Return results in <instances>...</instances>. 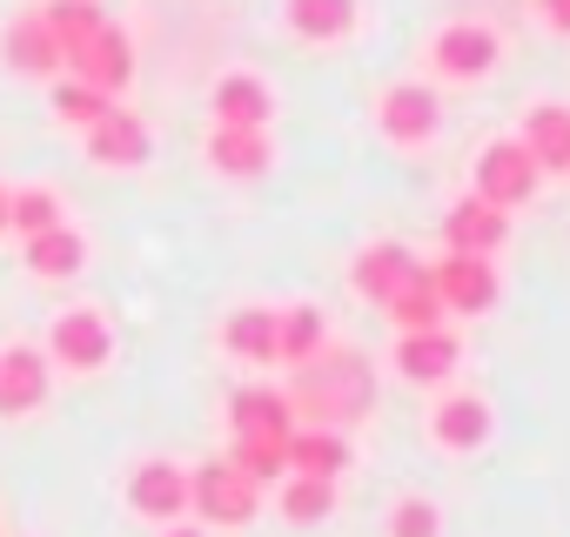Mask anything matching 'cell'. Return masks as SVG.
I'll return each mask as SVG.
<instances>
[{
    "label": "cell",
    "mask_w": 570,
    "mask_h": 537,
    "mask_svg": "<svg viewBox=\"0 0 570 537\" xmlns=\"http://www.w3.org/2000/svg\"><path fill=\"white\" fill-rule=\"evenodd\" d=\"M268 162H275L268 128H228V121L208 128V168H215V175H228V182H255V175H268Z\"/></svg>",
    "instance_id": "cell-16"
},
{
    "label": "cell",
    "mask_w": 570,
    "mask_h": 537,
    "mask_svg": "<svg viewBox=\"0 0 570 537\" xmlns=\"http://www.w3.org/2000/svg\"><path fill=\"white\" fill-rule=\"evenodd\" d=\"M383 316H390L403 336H410V330H443V303H436V290H430V262H423V276H416V283L383 310Z\"/></svg>",
    "instance_id": "cell-27"
},
{
    "label": "cell",
    "mask_w": 570,
    "mask_h": 537,
    "mask_svg": "<svg viewBox=\"0 0 570 537\" xmlns=\"http://www.w3.org/2000/svg\"><path fill=\"white\" fill-rule=\"evenodd\" d=\"M537 21L550 35H570V0H537Z\"/></svg>",
    "instance_id": "cell-32"
},
{
    "label": "cell",
    "mask_w": 570,
    "mask_h": 537,
    "mask_svg": "<svg viewBox=\"0 0 570 537\" xmlns=\"http://www.w3.org/2000/svg\"><path fill=\"white\" fill-rule=\"evenodd\" d=\"M188 510H195L202 524L242 530V524L262 510V484H255L242 463H228V457H208V463H195V470H188Z\"/></svg>",
    "instance_id": "cell-2"
},
{
    "label": "cell",
    "mask_w": 570,
    "mask_h": 537,
    "mask_svg": "<svg viewBox=\"0 0 570 537\" xmlns=\"http://www.w3.org/2000/svg\"><path fill=\"white\" fill-rule=\"evenodd\" d=\"M416 276H423V262H416V248H403V242H370V248L350 262V290H356L363 303H376V310H390Z\"/></svg>",
    "instance_id": "cell-9"
},
{
    "label": "cell",
    "mask_w": 570,
    "mask_h": 537,
    "mask_svg": "<svg viewBox=\"0 0 570 537\" xmlns=\"http://www.w3.org/2000/svg\"><path fill=\"white\" fill-rule=\"evenodd\" d=\"M0 55H8L14 75H35V81H55V75H61V41L41 28V14L8 21V35H0Z\"/></svg>",
    "instance_id": "cell-21"
},
{
    "label": "cell",
    "mask_w": 570,
    "mask_h": 537,
    "mask_svg": "<svg viewBox=\"0 0 570 537\" xmlns=\"http://www.w3.org/2000/svg\"><path fill=\"white\" fill-rule=\"evenodd\" d=\"M161 537H202L195 524H161Z\"/></svg>",
    "instance_id": "cell-33"
},
{
    "label": "cell",
    "mask_w": 570,
    "mask_h": 537,
    "mask_svg": "<svg viewBox=\"0 0 570 537\" xmlns=\"http://www.w3.org/2000/svg\"><path fill=\"white\" fill-rule=\"evenodd\" d=\"M350 457L356 450H350L343 430H316V423H296L289 430V477H330L336 484L350 470Z\"/></svg>",
    "instance_id": "cell-22"
},
{
    "label": "cell",
    "mask_w": 570,
    "mask_h": 537,
    "mask_svg": "<svg viewBox=\"0 0 570 537\" xmlns=\"http://www.w3.org/2000/svg\"><path fill=\"white\" fill-rule=\"evenodd\" d=\"M81 148H88V162H95V168H141L155 141H148V121H141L135 108L108 101V108H101V121H88V128H81Z\"/></svg>",
    "instance_id": "cell-10"
},
{
    "label": "cell",
    "mask_w": 570,
    "mask_h": 537,
    "mask_svg": "<svg viewBox=\"0 0 570 537\" xmlns=\"http://www.w3.org/2000/svg\"><path fill=\"white\" fill-rule=\"evenodd\" d=\"M21 255H28V268L41 283H68V276H81V262H88V242H81V228H41V235H28L21 242Z\"/></svg>",
    "instance_id": "cell-23"
},
{
    "label": "cell",
    "mask_w": 570,
    "mask_h": 537,
    "mask_svg": "<svg viewBox=\"0 0 570 537\" xmlns=\"http://www.w3.org/2000/svg\"><path fill=\"white\" fill-rule=\"evenodd\" d=\"M537 162H530V148L517 141V135H503V141H483V155H476V168H470V195H483L490 208H523L530 195H537Z\"/></svg>",
    "instance_id": "cell-5"
},
{
    "label": "cell",
    "mask_w": 570,
    "mask_h": 537,
    "mask_svg": "<svg viewBox=\"0 0 570 537\" xmlns=\"http://www.w3.org/2000/svg\"><path fill=\"white\" fill-rule=\"evenodd\" d=\"M330 343V323H323V310L316 303H296V310H275V363H309L316 350Z\"/></svg>",
    "instance_id": "cell-24"
},
{
    "label": "cell",
    "mask_w": 570,
    "mask_h": 537,
    "mask_svg": "<svg viewBox=\"0 0 570 537\" xmlns=\"http://www.w3.org/2000/svg\"><path fill=\"white\" fill-rule=\"evenodd\" d=\"M222 350H228L235 363H275V310H262V303L235 310V316L222 323Z\"/></svg>",
    "instance_id": "cell-25"
},
{
    "label": "cell",
    "mask_w": 570,
    "mask_h": 537,
    "mask_svg": "<svg viewBox=\"0 0 570 537\" xmlns=\"http://www.w3.org/2000/svg\"><path fill=\"white\" fill-rule=\"evenodd\" d=\"M336 510V484L330 477H289L282 484V517L289 524H323Z\"/></svg>",
    "instance_id": "cell-28"
},
{
    "label": "cell",
    "mask_w": 570,
    "mask_h": 537,
    "mask_svg": "<svg viewBox=\"0 0 570 537\" xmlns=\"http://www.w3.org/2000/svg\"><path fill=\"white\" fill-rule=\"evenodd\" d=\"M296 430V410H289V397H282V390H235L228 397V437H289Z\"/></svg>",
    "instance_id": "cell-20"
},
{
    "label": "cell",
    "mask_w": 570,
    "mask_h": 537,
    "mask_svg": "<svg viewBox=\"0 0 570 537\" xmlns=\"http://www.w3.org/2000/svg\"><path fill=\"white\" fill-rule=\"evenodd\" d=\"M390 537H443V510H436L430 497H396Z\"/></svg>",
    "instance_id": "cell-30"
},
{
    "label": "cell",
    "mask_w": 570,
    "mask_h": 537,
    "mask_svg": "<svg viewBox=\"0 0 570 537\" xmlns=\"http://www.w3.org/2000/svg\"><path fill=\"white\" fill-rule=\"evenodd\" d=\"M8 228H21V242L41 235V228H61V195H55V188H21V195H8Z\"/></svg>",
    "instance_id": "cell-29"
},
{
    "label": "cell",
    "mask_w": 570,
    "mask_h": 537,
    "mask_svg": "<svg viewBox=\"0 0 570 537\" xmlns=\"http://www.w3.org/2000/svg\"><path fill=\"white\" fill-rule=\"evenodd\" d=\"M128 510L148 517V524H181V517H188V470L168 463V457L135 463V477H128Z\"/></svg>",
    "instance_id": "cell-11"
},
{
    "label": "cell",
    "mask_w": 570,
    "mask_h": 537,
    "mask_svg": "<svg viewBox=\"0 0 570 537\" xmlns=\"http://www.w3.org/2000/svg\"><path fill=\"white\" fill-rule=\"evenodd\" d=\"M510 242V215L490 208L483 195H463L450 215H443V248L450 255H497Z\"/></svg>",
    "instance_id": "cell-14"
},
{
    "label": "cell",
    "mask_w": 570,
    "mask_h": 537,
    "mask_svg": "<svg viewBox=\"0 0 570 537\" xmlns=\"http://www.w3.org/2000/svg\"><path fill=\"white\" fill-rule=\"evenodd\" d=\"M48 357L61 370H75V377H95V370L115 363V323L101 310H88V303L81 310H61L55 330H48Z\"/></svg>",
    "instance_id": "cell-8"
},
{
    "label": "cell",
    "mask_w": 570,
    "mask_h": 537,
    "mask_svg": "<svg viewBox=\"0 0 570 537\" xmlns=\"http://www.w3.org/2000/svg\"><path fill=\"white\" fill-rule=\"evenodd\" d=\"M356 0H282V21H289V35L296 41H309V48H336V41H350L356 35Z\"/></svg>",
    "instance_id": "cell-19"
},
{
    "label": "cell",
    "mask_w": 570,
    "mask_h": 537,
    "mask_svg": "<svg viewBox=\"0 0 570 537\" xmlns=\"http://www.w3.org/2000/svg\"><path fill=\"white\" fill-rule=\"evenodd\" d=\"M48 350L35 343H8L0 350V417H35L48 403Z\"/></svg>",
    "instance_id": "cell-12"
},
{
    "label": "cell",
    "mask_w": 570,
    "mask_h": 537,
    "mask_svg": "<svg viewBox=\"0 0 570 537\" xmlns=\"http://www.w3.org/2000/svg\"><path fill=\"white\" fill-rule=\"evenodd\" d=\"M208 108H215V121H228V128H268V121H275V88H268L262 75L235 68V75H222V81L208 88Z\"/></svg>",
    "instance_id": "cell-17"
},
{
    "label": "cell",
    "mask_w": 570,
    "mask_h": 537,
    "mask_svg": "<svg viewBox=\"0 0 570 537\" xmlns=\"http://www.w3.org/2000/svg\"><path fill=\"white\" fill-rule=\"evenodd\" d=\"M0 228H8V188H0Z\"/></svg>",
    "instance_id": "cell-34"
},
{
    "label": "cell",
    "mask_w": 570,
    "mask_h": 537,
    "mask_svg": "<svg viewBox=\"0 0 570 537\" xmlns=\"http://www.w3.org/2000/svg\"><path fill=\"white\" fill-rule=\"evenodd\" d=\"M61 75L115 101V95H121V88L135 81V41H128V28H121V21H101V28H95V35H88L81 48H68Z\"/></svg>",
    "instance_id": "cell-4"
},
{
    "label": "cell",
    "mask_w": 570,
    "mask_h": 537,
    "mask_svg": "<svg viewBox=\"0 0 570 537\" xmlns=\"http://www.w3.org/2000/svg\"><path fill=\"white\" fill-rule=\"evenodd\" d=\"M517 141L530 148L537 175H570V101H530L517 121Z\"/></svg>",
    "instance_id": "cell-13"
},
{
    "label": "cell",
    "mask_w": 570,
    "mask_h": 537,
    "mask_svg": "<svg viewBox=\"0 0 570 537\" xmlns=\"http://www.w3.org/2000/svg\"><path fill=\"white\" fill-rule=\"evenodd\" d=\"M430 290H436L443 316H490L497 296H503L490 255H443V262H430Z\"/></svg>",
    "instance_id": "cell-7"
},
{
    "label": "cell",
    "mask_w": 570,
    "mask_h": 537,
    "mask_svg": "<svg viewBox=\"0 0 570 537\" xmlns=\"http://www.w3.org/2000/svg\"><path fill=\"white\" fill-rule=\"evenodd\" d=\"M282 397H289L296 423L350 430V423H363V417H370V403H376V370H370V357L323 343L309 363H296V383L282 390Z\"/></svg>",
    "instance_id": "cell-1"
},
{
    "label": "cell",
    "mask_w": 570,
    "mask_h": 537,
    "mask_svg": "<svg viewBox=\"0 0 570 537\" xmlns=\"http://www.w3.org/2000/svg\"><path fill=\"white\" fill-rule=\"evenodd\" d=\"M376 128L390 148H430L443 135V95L430 81H390L376 95Z\"/></svg>",
    "instance_id": "cell-3"
},
{
    "label": "cell",
    "mask_w": 570,
    "mask_h": 537,
    "mask_svg": "<svg viewBox=\"0 0 570 537\" xmlns=\"http://www.w3.org/2000/svg\"><path fill=\"white\" fill-rule=\"evenodd\" d=\"M456 363H463V343L450 330H410V336H396V377L403 383L436 390V383L456 377Z\"/></svg>",
    "instance_id": "cell-15"
},
{
    "label": "cell",
    "mask_w": 570,
    "mask_h": 537,
    "mask_svg": "<svg viewBox=\"0 0 570 537\" xmlns=\"http://www.w3.org/2000/svg\"><path fill=\"white\" fill-rule=\"evenodd\" d=\"M101 108H108V95H95V88H81V81H61V88H55V115L75 121V128L101 121Z\"/></svg>",
    "instance_id": "cell-31"
},
{
    "label": "cell",
    "mask_w": 570,
    "mask_h": 537,
    "mask_svg": "<svg viewBox=\"0 0 570 537\" xmlns=\"http://www.w3.org/2000/svg\"><path fill=\"white\" fill-rule=\"evenodd\" d=\"M490 430H497V417H490V403L483 397H470V390H456V397H443L436 410H430V437L443 443V450H483L490 443Z\"/></svg>",
    "instance_id": "cell-18"
},
{
    "label": "cell",
    "mask_w": 570,
    "mask_h": 537,
    "mask_svg": "<svg viewBox=\"0 0 570 537\" xmlns=\"http://www.w3.org/2000/svg\"><path fill=\"white\" fill-rule=\"evenodd\" d=\"M497 61H503V35L490 21H443L430 35V68L443 81H483L497 75Z\"/></svg>",
    "instance_id": "cell-6"
},
{
    "label": "cell",
    "mask_w": 570,
    "mask_h": 537,
    "mask_svg": "<svg viewBox=\"0 0 570 537\" xmlns=\"http://www.w3.org/2000/svg\"><path fill=\"white\" fill-rule=\"evenodd\" d=\"M101 21H108V14H101V0H48V8H41V28L61 41V61H68V48H81Z\"/></svg>",
    "instance_id": "cell-26"
}]
</instances>
